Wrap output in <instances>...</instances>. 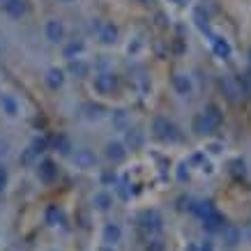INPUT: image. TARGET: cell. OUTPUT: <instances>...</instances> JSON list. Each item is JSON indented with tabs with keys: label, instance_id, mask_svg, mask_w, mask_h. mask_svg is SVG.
Here are the masks:
<instances>
[{
	"label": "cell",
	"instance_id": "obj_1",
	"mask_svg": "<svg viewBox=\"0 0 251 251\" xmlns=\"http://www.w3.org/2000/svg\"><path fill=\"white\" fill-rule=\"evenodd\" d=\"M152 136L159 138V141H177V129L175 125L168 120L166 115H157L152 120Z\"/></svg>",
	"mask_w": 251,
	"mask_h": 251
},
{
	"label": "cell",
	"instance_id": "obj_2",
	"mask_svg": "<svg viewBox=\"0 0 251 251\" xmlns=\"http://www.w3.org/2000/svg\"><path fill=\"white\" fill-rule=\"evenodd\" d=\"M118 88V76L113 72H97L92 78V90L97 95H111Z\"/></svg>",
	"mask_w": 251,
	"mask_h": 251
},
{
	"label": "cell",
	"instance_id": "obj_3",
	"mask_svg": "<svg viewBox=\"0 0 251 251\" xmlns=\"http://www.w3.org/2000/svg\"><path fill=\"white\" fill-rule=\"evenodd\" d=\"M127 154H129V150H127V145L122 143V138H111L104 145V157L111 164H122V161L127 159Z\"/></svg>",
	"mask_w": 251,
	"mask_h": 251
},
{
	"label": "cell",
	"instance_id": "obj_4",
	"mask_svg": "<svg viewBox=\"0 0 251 251\" xmlns=\"http://www.w3.org/2000/svg\"><path fill=\"white\" fill-rule=\"evenodd\" d=\"M65 35H67V28H65V21L62 19H49L44 23V37L51 42V44H62L65 42Z\"/></svg>",
	"mask_w": 251,
	"mask_h": 251
},
{
	"label": "cell",
	"instance_id": "obj_5",
	"mask_svg": "<svg viewBox=\"0 0 251 251\" xmlns=\"http://www.w3.org/2000/svg\"><path fill=\"white\" fill-rule=\"evenodd\" d=\"M138 224L148 233H159L161 226H164V217L157 210H143V212L138 214Z\"/></svg>",
	"mask_w": 251,
	"mask_h": 251
},
{
	"label": "cell",
	"instance_id": "obj_6",
	"mask_svg": "<svg viewBox=\"0 0 251 251\" xmlns=\"http://www.w3.org/2000/svg\"><path fill=\"white\" fill-rule=\"evenodd\" d=\"M210 49H212V53L219 58V60H230V55H233V46H230V42L224 35H217V32H212L210 35Z\"/></svg>",
	"mask_w": 251,
	"mask_h": 251
},
{
	"label": "cell",
	"instance_id": "obj_7",
	"mask_svg": "<svg viewBox=\"0 0 251 251\" xmlns=\"http://www.w3.org/2000/svg\"><path fill=\"white\" fill-rule=\"evenodd\" d=\"M171 85H173L175 95H180V97H189L194 92V78L187 72H175L171 76Z\"/></svg>",
	"mask_w": 251,
	"mask_h": 251
},
{
	"label": "cell",
	"instance_id": "obj_8",
	"mask_svg": "<svg viewBox=\"0 0 251 251\" xmlns=\"http://www.w3.org/2000/svg\"><path fill=\"white\" fill-rule=\"evenodd\" d=\"M65 81H67V72L62 67H58V65H53V67H49L44 72V83L51 90H60L62 85H65Z\"/></svg>",
	"mask_w": 251,
	"mask_h": 251
},
{
	"label": "cell",
	"instance_id": "obj_9",
	"mask_svg": "<svg viewBox=\"0 0 251 251\" xmlns=\"http://www.w3.org/2000/svg\"><path fill=\"white\" fill-rule=\"evenodd\" d=\"M85 53V42L83 39H69V42H62V58L65 60H78L83 58Z\"/></svg>",
	"mask_w": 251,
	"mask_h": 251
},
{
	"label": "cell",
	"instance_id": "obj_10",
	"mask_svg": "<svg viewBox=\"0 0 251 251\" xmlns=\"http://www.w3.org/2000/svg\"><path fill=\"white\" fill-rule=\"evenodd\" d=\"M97 42L101 46H113L118 42V25L111 21H104L97 30Z\"/></svg>",
	"mask_w": 251,
	"mask_h": 251
},
{
	"label": "cell",
	"instance_id": "obj_11",
	"mask_svg": "<svg viewBox=\"0 0 251 251\" xmlns=\"http://www.w3.org/2000/svg\"><path fill=\"white\" fill-rule=\"evenodd\" d=\"M201 113H203V118H205L210 131H217L221 127V122H224V113H221V108L217 106V104H207Z\"/></svg>",
	"mask_w": 251,
	"mask_h": 251
},
{
	"label": "cell",
	"instance_id": "obj_12",
	"mask_svg": "<svg viewBox=\"0 0 251 251\" xmlns=\"http://www.w3.org/2000/svg\"><path fill=\"white\" fill-rule=\"evenodd\" d=\"M37 177H39V182H44V184H51L58 177V166H55V161L51 159H44V161H39L37 164Z\"/></svg>",
	"mask_w": 251,
	"mask_h": 251
},
{
	"label": "cell",
	"instance_id": "obj_13",
	"mask_svg": "<svg viewBox=\"0 0 251 251\" xmlns=\"http://www.w3.org/2000/svg\"><path fill=\"white\" fill-rule=\"evenodd\" d=\"M122 143L127 145V150H138V148H143V143H145L143 129H138V127H127Z\"/></svg>",
	"mask_w": 251,
	"mask_h": 251
},
{
	"label": "cell",
	"instance_id": "obj_14",
	"mask_svg": "<svg viewBox=\"0 0 251 251\" xmlns=\"http://www.w3.org/2000/svg\"><path fill=\"white\" fill-rule=\"evenodd\" d=\"M72 161H74V166L76 168H83V171H90V168H95V164H97V157H95V152L92 150H76V152L72 154Z\"/></svg>",
	"mask_w": 251,
	"mask_h": 251
},
{
	"label": "cell",
	"instance_id": "obj_15",
	"mask_svg": "<svg viewBox=\"0 0 251 251\" xmlns=\"http://www.w3.org/2000/svg\"><path fill=\"white\" fill-rule=\"evenodd\" d=\"M122 240V228L120 224H115V221H108L104 230H101V242L106 244V247H115V244Z\"/></svg>",
	"mask_w": 251,
	"mask_h": 251
},
{
	"label": "cell",
	"instance_id": "obj_16",
	"mask_svg": "<svg viewBox=\"0 0 251 251\" xmlns=\"http://www.w3.org/2000/svg\"><path fill=\"white\" fill-rule=\"evenodd\" d=\"M0 111L7 115V118H19L21 115V104L14 95H2L0 97Z\"/></svg>",
	"mask_w": 251,
	"mask_h": 251
},
{
	"label": "cell",
	"instance_id": "obj_17",
	"mask_svg": "<svg viewBox=\"0 0 251 251\" xmlns=\"http://www.w3.org/2000/svg\"><path fill=\"white\" fill-rule=\"evenodd\" d=\"M0 7L9 19H21L25 14V0H2Z\"/></svg>",
	"mask_w": 251,
	"mask_h": 251
},
{
	"label": "cell",
	"instance_id": "obj_18",
	"mask_svg": "<svg viewBox=\"0 0 251 251\" xmlns=\"http://www.w3.org/2000/svg\"><path fill=\"white\" fill-rule=\"evenodd\" d=\"M191 19H194V23H196V28L201 32H205L207 37L212 35V28H210V16H207V12L203 7H194V12H191Z\"/></svg>",
	"mask_w": 251,
	"mask_h": 251
},
{
	"label": "cell",
	"instance_id": "obj_19",
	"mask_svg": "<svg viewBox=\"0 0 251 251\" xmlns=\"http://www.w3.org/2000/svg\"><path fill=\"white\" fill-rule=\"evenodd\" d=\"M221 240H224V244H228V247H235V244L242 242V230L237 228L235 224H226L221 228Z\"/></svg>",
	"mask_w": 251,
	"mask_h": 251
},
{
	"label": "cell",
	"instance_id": "obj_20",
	"mask_svg": "<svg viewBox=\"0 0 251 251\" xmlns=\"http://www.w3.org/2000/svg\"><path fill=\"white\" fill-rule=\"evenodd\" d=\"M224 226H226V219H224V214L217 212V210H214L212 214H207L205 219H203V228H205L207 233H221Z\"/></svg>",
	"mask_w": 251,
	"mask_h": 251
},
{
	"label": "cell",
	"instance_id": "obj_21",
	"mask_svg": "<svg viewBox=\"0 0 251 251\" xmlns=\"http://www.w3.org/2000/svg\"><path fill=\"white\" fill-rule=\"evenodd\" d=\"M113 205V194H108L106 189H99L95 196H92V207L99 210V212H106Z\"/></svg>",
	"mask_w": 251,
	"mask_h": 251
},
{
	"label": "cell",
	"instance_id": "obj_22",
	"mask_svg": "<svg viewBox=\"0 0 251 251\" xmlns=\"http://www.w3.org/2000/svg\"><path fill=\"white\" fill-rule=\"evenodd\" d=\"M44 221L49 226H62L65 224V212L58 205H49L44 210Z\"/></svg>",
	"mask_w": 251,
	"mask_h": 251
},
{
	"label": "cell",
	"instance_id": "obj_23",
	"mask_svg": "<svg viewBox=\"0 0 251 251\" xmlns=\"http://www.w3.org/2000/svg\"><path fill=\"white\" fill-rule=\"evenodd\" d=\"M191 131L198 134V136H207V134H212L210 127H207L205 118H203V113H194V118H191Z\"/></svg>",
	"mask_w": 251,
	"mask_h": 251
},
{
	"label": "cell",
	"instance_id": "obj_24",
	"mask_svg": "<svg viewBox=\"0 0 251 251\" xmlns=\"http://www.w3.org/2000/svg\"><path fill=\"white\" fill-rule=\"evenodd\" d=\"M88 72H90V65L83 58L69 62V74H74V76H88Z\"/></svg>",
	"mask_w": 251,
	"mask_h": 251
},
{
	"label": "cell",
	"instance_id": "obj_25",
	"mask_svg": "<svg viewBox=\"0 0 251 251\" xmlns=\"http://www.w3.org/2000/svg\"><path fill=\"white\" fill-rule=\"evenodd\" d=\"M19 159H21L23 166H32L35 161H39V152L35 150V148H32V145H28V148H25V150L21 152V157H19Z\"/></svg>",
	"mask_w": 251,
	"mask_h": 251
},
{
	"label": "cell",
	"instance_id": "obj_26",
	"mask_svg": "<svg viewBox=\"0 0 251 251\" xmlns=\"http://www.w3.org/2000/svg\"><path fill=\"white\" fill-rule=\"evenodd\" d=\"M205 161H207L205 150H198V152H194V154H189V157H187V164H189V168H194V166L203 168V164H205Z\"/></svg>",
	"mask_w": 251,
	"mask_h": 251
},
{
	"label": "cell",
	"instance_id": "obj_27",
	"mask_svg": "<svg viewBox=\"0 0 251 251\" xmlns=\"http://www.w3.org/2000/svg\"><path fill=\"white\" fill-rule=\"evenodd\" d=\"M85 111H88V113H85V118H88V120H99V118H101V113H104V108L99 106V104H88V106H85Z\"/></svg>",
	"mask_w": 251,
	"mask_h": 251
},
{
	"label": "cell",
	"instance_id": "obj_28",
	"mask_svg": "<svg viewBox=\"0 0 251 251\" xmlns=\"http://www.w3.org/2000/svg\"><path fill=\"white\" fill-rule=\"evenodd\" d=\"M55 148H58V152H60V154H69V152H72V143H69L67 136H58V138H55Z\"/></svg>",
	"mask_w": 251,
	"mask_h": 251
},
{
	"label": "cell",
	"instance_id": "obj_29",
	"mask_svg": "<svg viewBox=\"0 0 251 251\" xmlns=\"http://www.w3.org/2000/svg\"><path fill=\"white\" fill-rule=\"evenodd\" d=\"M189 173H191L189 164H187V161H182V164L177 166V171H175V177H177L180 182H187V180H189Z\"/></svg>",
	"mask_w": 251,
	"mask_h": 251
},
{
	"label": "cell",
	"instance_id": "obj_30",
	"mask_svg": "<svg viewBox=\"0 0 251 251\" xmlns=\"http://www.w3.org/2000/svg\"><path fill=\"white\" fill-rule=\"evenodd\" d=\"M32 148H35V150H37V152L39 154H42V152H44V150H46V148H49V141H46V136H35V138H32Z\"/></svg>",
	"mask_w": 251,
	"mask_h": 251
},
{
	"label": "cell",
	"instance_id": "obj_31",
	"mask_svg": "<svg viewBox=\"0 0 251 251\" xmlns=\"http://www.w3.org/2000/svg\"><path fill=\"white\" fill-rule=\"evenodd\" d=\"M224 88H226V92H228V99H235L237 95H240V85H235L230 78H226V81H224Z\"/></svg>",
	"mask_w": 251,
	"mask_h": 251
},
{
	"label": "cell",
	"instance_id": "obj_32",
	"mask_svg": "<svg viewBox=\"0 0 251 251\" xmlns=\"http://www.w3.org/2000/svg\"><path fill=\"white\" fill-rule=\"evenodd\" d=\"M101 182L111 184V187H115V184H118V175L113 173V168H111V171H106V173H101Z\"/></svg>",
	"mask_w": 251,
	"mask_h": 251
},
{
	"label": "cell",
	"instance_id": "obj_33",
	"mask_svg": "<svg viewBox=\"0 0 251 251\" xmlns=\"http://www.w3.org/2000/svg\"><path fill=\"white\" fill-rule=\"evenodd\" d=\"M115 191L120 194V198H122V201H127V198L131 196V191L127 189V184H125V182H118V184H115Z\"/></svg>",
	"mask_w": 251,
	"mask_h": 251
},
{
	"label": "cell",
	"instance_id": "obj_34",
	"mask_svg": "<svg viewBox=\"0 0 251 251\" xmlns=\"http://www.w3.org/2000/svg\"><path fill=\"white\" fill-rule=\"evenodd\" d=\"M230 168H233V173L235 175H240V173L244 175V161L242 159H233L230 161Z\"/></svg>",
	"mask_w": 251,
	"mask_h": 251
},
{
	"label": "cell",
	"instance_id": "obj_35",
	"mask_svg": "<svg viewBox=\"0 0 251 251\" xmlns=\"http://www.w3.org/2000/svg\"><path fill=\"white\" fill-rule=\"evenodd\" d=\"M7 180H9V173L5 164H0V187H7Z\"/></svg>",
	"mask_w": 251,
	"mask_h": 251
},
{
	"label": "cell",
	"instance_id": "obj_36",
	"mask_svg": "<svg viewBox=\"0 0 251 251\" xmlns=\"http://www.w3.org/2000/svg\"><path fill=\"white\" fill-rule=\"evenodd\" d=\"M148 251H164V240H152L148 244Z\"/></svg>",
	"mask_w": 251,
	"mask_h": 251
},
{
	"label": "cell",
	"instance_id": "obj_37",
	"mask_svg": "<svg viewBox=\"0 0 251 251\" xmlns=\"http://www.w3.org/2000/svg\"><path fill=\"white\" fill-rule=\"evenodd\" d=\"M125 120H127V113H125V111H115V125H118V127H122V125H125Z\"/></svg>",
	"mask_w": 251,
	"mask_h": 251
},
{
	"label": "cell",
	"instance_id": "obj_38",
	"mask_svg": "<svg viewBox=\"0 0 251 251\" xmlns=\"http://www.w3.org/2000/svg\"><path fill=\"white\" fill-rule=\"evenodd\" d=\"M221 148H224L221 143H210V145H207V152H210V154H221Z\"/></svg>",
	"mask_w": 251,
	"mask_h": 251
},
{
	"label": "cell",
	"instance_id": "obj_39",
	"mask_svg": "<svg viewBox=\"0 0 251 251\" xmlns=\"http://www.w3.org/2000/svg\"><path fill=\"white\" fill-rule=\"evenodd\" d=\"M173 51H175V53H182V51H184V44H182V39H175V44H173Z\"/></svg>",
	"mask_w": 251,
	"mask_h": 251
},
{
	"label": "cell",
	"instance_id": "obj_40",
	"mask_svg": "<svg viewBox=\"0 0 251 251\" xmlns=\"http://www.w3.org/2000/svg\"><path fill=\"white\" fill-rule=\"evenodd\" d=\"M201 251H214V244H212V240H205V242L201 244Z\"/></svg>",
	"mask_w": 251,
	"mask_h": 251
},
{
	"label": "cell",
	"instance_id": "obj_41",
	"mask_svg": "<svg viewBox=\"0 0 251 251\" xmlns=\"http://www.w3.org/2000/svg\"><path fill=\"white\" fill-rule=\"evenodd\" d=\"M184 251H201V244L191 242V244H187V249H184Z\"/></svg>",
	"mask_w": 251,
	"mask_h": 251
},
{
	"label": "cell",
	"instance_id": "obj_42",
	"mask_svg": "<svg viewBox=\"0 0 251 251\" xmlns=\"http://www.w3.org/2000/svg\"><path fill=\"white\" fill-rule=\"evenodd\" d=\"M99 251H115L113 247H106V244H101V247H99Z\"/></svg>",
	"mask_w": 251,
	"mask_h": 251
},
{
	"label": "cell",
	"instance_id": "obj_43",
	"mask_svg": "<svg viewBox=\"0 0 251 251\" xmlns=\"http://www.w3.org/2000/svg\"><path fill=\"white\" fill-rule=\"evenodd\" d=\"M247 60H249V67H251V49H249V53H247Z\"/></svg>",
	"mask_w": 251,
	"mask_h": 251
},
{
	"label": "cell",
	"instance_id": "obj_44",
	"mask_svg": "<svg viewBox=\"0 0 251 251\" xmlns=\"http://www.w3.org/2000/svg\"><path fill=\"white\" fill-rule=\"evenodd\" d=\"M175 5H184V0H173Z\"/></svg>",
	"mask_w": 251,
	"mask_h": 251
},
{
	"label": "cell",
	"instance_id": "obj_45",
	"mask_svg": "<svg viewBox=\"0 0 251 251\" xmlns=\"http://www.w3.org/2000/svg\"><path fill=\"white\" fill-rule=\"evenodd\" d=\"M136 2H143V5H150V0H136Z\"/></svg>",
	"mask_w": 251,
	"mask_h": 251
},
{
	"label": "cell",
	"instance_id": "obj_46",
	"mask_svg": "<svg viewBox=\"0 0 251 251\" xmlns=\"http://www.w3.org/2000/svg\"><path fill=\"white\" fill-rule=\"evenodd\" d=\"M60 2H76V0H60Z\"/></svg>",
	"mask_w": 251,
	"mask_h": 251
},
{
	"label": "cell",
	"instance_id": "obj_47",
	"mask_svg": "<svg viewBox=\"0 0 251 251\" xmlns=\"http://www.w3.org/2000/svg\"><path fill=\"white\" fill-rule=\"evenodd\" d=\"M0 53H2V44H0Z\"/></svg>",
	"mask_w": 251,
	"mask_h": 251
},
{
	"label": "cell",
	"instance_id": "obj_48",
	"mask_svg": "<svg viewBox=\"0 0 251 251\" xmlns=\"http://www.w3.org/2000/svg\"><path fill=\"white\" fill-rule=\"evenodd\" d=\"M2 189H5V187H0V191H2Z\"/></svg>",
	"mask_w": 251,
	"mask_h": 251
}]
</instances>
